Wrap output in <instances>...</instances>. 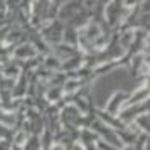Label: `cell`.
<instances>
[{
	"instance_id": "cell-7",
	"label": "cell",
	"mask_w": 150,
	"mask_h": 150,
	"mask_svg": "<svg viewBox=\"0 0 150 150\" xmlns=\"http://www.w3.org/2000/svg\"><path fill=\"white\" fill-rule=\"evenodd\" d=\"M29 137L24 130L21 128H17L12 132V137H10V142H12V147H17V149H22L24 145H25V142L29 140Z\"/></svg>"
},
{
	"instance_id": "cell-3",
	"label": "cell",
	"mask_w": 150,
	"mask_h": 150,
	"mask_svg": "<svg viewBox=\"0 0 150 150\" xmlns=\"http://www.w3.org/2000/svg\"><path fill=\"white\" fill-rule=\"evenodd\" d=\"M37 56L39 54H37V51L34 49V46L30 42H22L19 46H15L14 51H12V59L22 62V64L30 61V59H34V57H37Z\"/></svg>"
},
{
	"instance_id": "cell-1",
	"label": "cell",
	"mask_w": 150,
	"mask_h": 150,
	"mask_svg": "<svg viewBox=\"0 0 150 150\" xmlns=\"http://www.w3.org/2000/svg\"><path fill=\"white\" fill-rule=\"evenodd\" d=\"M143 113H149V101L142 103V105H133V106H125V108L116 115L118 122L125 125V127H130L132 123L135 122L137 118Z\"/></svg>"
},
{
	"instance_id": "cell-10",
	"label": "cell",
	"mask_w": 150,
	"mask_h": 150,
	"mask_svg": "<svg viewBox=\"0 0 150 150\" xmlns=\"http://www.w3.org/2000/svg\"><path fill=\"white\" fill-rule=\"evenodd\" d=\"M49 150H68V149H66V147H64L62 143H59V142H54L52 145H51V147H49Z\"/></svg>"
},
{
	"instance_id": "cell-6",
	"label": "cell",
	"mask_w": 150,
	"mask_h": 150,
	"mask_svg": "<svg viewBox=\"0 0 150 150\" xmlns=\"http://www.w3.org/2000/svg\"><path fill=\"white\" fill-rule=\"evenodd\" d=\"M130 127L135 130L137 133H147V135H149V132H150V116H149V113L140 115Z\"/></svg>"
},
{
	"instance_id": "cell-2",
	"label": "cell",
	"mask_w": 150,
	"mask_h": 150,
	"mask_svg": "<svg viewBox=\"0 0 150 150\" xmlns=\"http://www.w3.org/2000/svg\"><path fill=\"white\" fill-rule=\"evenodd\" d=\"M127 98H128V91H120V89L115 91V93L108 98V101L105 103L103 111L108 113V115H111V116H116L123 108H125Z\"/></svg>"
},
{
	"instance_id": "cell-5",
	"label": "cell",
	"mask_w": 150,
	"mask_h": 150,
	"mask_svg": "<svg viewBox=\"0 0 150 150\" xmlns=\"http://www.w3.org/2000/svg\"><path fill=\"white\" fill-rule=\"evenodd\" d=\"M78 41H79V34H78V29L64 25L62 30V44L71 46V47H78Z\"/></svg>"
},
{
	"instance_id": "cell-8",
	"label": "cell",
	"mask_w": 150,
	"mask_h": 150,
	"mask_svg": "<svg viewBox=\"0 0 150 150\" xmlns=\"http://www.w3.org/2000/svg\"><path fill=\"white\" fill-rule=\"evenodd\" d=\"M22 150H42L39 137H29V140L25 142V145L22 147Z\"/></svg>"
},
{
	"instance_id": "cell-9",
	"label": "cell",
	"mask_w": 150,
	"mask_h": 150,
	"mask_svg": "<svg viewBox=\"0 0 150 150\" xmlns=\"http://www.w3.org/2000/svg\"><path fill=\"white\" fill-rule=\"evenodd\" d=\"M12 142L10 140H0V150H12Z\"/></svg>"
},
{
	"instance_id": "cell-4",
	"label": "cell",
	"mask_w": 150,
	"mask_h": 150,
	"mask_svg": "<svg viewBox=\"0 0 150 150\" xmlns=\"http://www.w3.org/2000/svg\"><path fill=\"white\" fill-rule=\"evenodd\" d=\"M149 101V83H143L135 89H132L128 93L125 106H133V105H142V103Z\"/></svg>"
}]
</instances>
